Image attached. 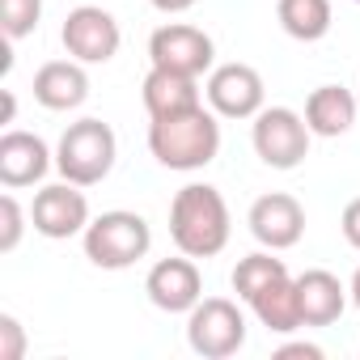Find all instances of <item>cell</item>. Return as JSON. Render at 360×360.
<instances>
[{
  "instance_id": "15",
  "label": "cell",
  "mask_w": 360,
  "mask_h": 360,
  "mask_svg": "<svg viewBox=\"0 0 360 360\" xmlns=\"http://www.w3.org/2000/svg\"><path fill=\"white\" fill-rule=\"evenodd\" d=\"M297 292H301V314H305V326H330L343 318L352 292L347 284L335 276V271H322V267H309L297 276Z\"/></svg>"
},
{
  "instance_id": "19",
  "label": "cell",
  "mask_w": 360,
  "mask_h": 360,
  "mask_svg": "<svg viewBox=\"0 0 360 360\" xmlns=\"http://www.w3.org/2000/svg\"><path fill=\"white\" fill-rule=\"evenodd\" d=\"M276 18H280V30L297 43H318L330 34V0H276Z\"/></svg>"
},
{
  "instance_id": "27",
  "label": "cell",
  "mask_w": 360,
  "mask_h": 360,
  "mask_svg": "<svg viewBox=\"0 0 360 360\" xmlns=\"http://www.w3.org/2000/svg\"><path fill=\"white\" fill-rule=\"evenodd\" d=\"M347 292H352V305H356V314H360V267H356V276H352Z\"/></svg>"
},
{
  "instance_id": "4",
  "label": "cell",
  "mask_w": 360,
  "mask_h": 360,
  "mask_svg": "<svg viewBox=\"0 0 360 360\" xmlns=\"http://www.w3.org/2000/svg\"><path fill=\"white\" fill-rule=\"evenodd\" d=\"M115 157H119V140H115L110 123H102V119L68 123L56 144V169H60V178H68L77 187H98L115 169Z\"/></svg>"
},
{
  "instance_id": "25",
  "label": "cell",
  "mask_w": 360,
  "mask_h": 360,
  "mask_svg": "<svg viewBox=\"0 0 360 360\" xmlns=\"http://www.w3.org/2000/svg\"><path fill=\"white\" fill-rule=\"evenodd\" d=\"M276 360H322V347L318 343H284V347H276Z\"/></svg>"
},
{
  "instance_id": "20",
  "label": "cell",
  "mask_w": 360,
  "mask_h": 360,
  "mask_svg": "<svg viewBox=\"0 0 360 360\" xmlns=\"http://www.w3.org/2000/svg\"><path fill=\"white\" fill-rule=\"evenodd\" d=\"M280 276H288V267H284V259H276V250H255V255H246V259H238V267H233V292L242 297V301H250L259 288H267L271 280H280Z\"/></svg>"
},
{
  "instance_id": "17",
  "label": "cell",
  "mask_w": 360,
  "mask_h": 360,
  "mask_svg": "<svg viewBox=\"0 0 360 360\" xmlns=\"http://www.w3.org/2000/svg\"><path fill=\"white\" fill-rule=\"evenodd\" d=\"M255 318L271 330V335H292L305 326V314H301V292H297V276H280L271 280L267 288H259L250 301Z\"/></svg>"
},
{
  "instance_id": "14",
  "label": "cell",
  "mask_w": 360,
  "mask_h": 360,
  "mask_svg": "<svg viewBox=\"0 0 360 360\" xmlns=\"http://www.w3.org/2000/svg\"><path fill=\"white\" fill-rule=\"evenodd\" d=\"M89 98V72L81 60H51L34 72V102L43 110H77Z\"/></svg>"
},
{
  "instance_id": "10",
  "label": "cell",
  "mask_w": 360,
  "mask_h": 360,
  "mask_svg": "<svg viewBox=\"0 0 360 360\" xmlns=\"http://www.w3.org/2000/svg\"><path fill=\"white\" fill-rule=\"evenodd\" d=\"M60 39H64V51H68L72 60H81V64H110V60L119 56L123 30H119V22H115L106 9L81 5V9H72V13L64 18Z\"/></svg>"
},
{
  "instance_id": "5",
  "label": "cell",
  "mask_w": 360,
  "mask_h": 360,
  "mask_svg": "<svg viewBox=\"0 0 360 360\" xmlns=\"http://www.w3.org/2000/svg\"><path fill=\"white\" fill-rule=\"evenodd\" d=\"M187 343L204 360H229L246 347V314L229 297H204L187 314Z\"/></svg>"
},
{
  "instance_id": "26",
  "label": "cell",
  "mask_w": 360,
  "mask_h": 360,
  "mask_svg": "<svg viewBox=\"0 0 360 360\" xmlns=\"http://www.w3.org/2000/svg\"><path fill=\"white\" fill-rule=\"evenodd\" d=\"M148 5H153L157 13H187V9L200 5V0H148Z\"/></svg>"
},
{
  "instance_id": "6",
  "label": "cell",
  "mask_w": 360,
  "mask_h": 360,
  "mask_svg": "<svg viewBox=\"0 0 360 360\" xmlns=\"http://www.w3.org/2000/svg\"><path fill=\"white\" fill-rule=\"evenodd\" d=\"M309 123L292 106H263L250 127V144L263 165L271 169H297L309 157Z\"/></svg>"
},
{
  "instance_id": "22",
  "label": "cell",
  "mask_w": 360,
  "mask_h": 360,
  "mask_svg": "<svg viewBox=\"0 0 360 360\" xmlns=\"http://www.w3.org/2000/svg\"><path fill=\"white\" fill-rule=\"evenodd\" d=\"M39 22H43V0H5V34L13 43L34 34Z\"/></svg>"
},
{
  "instance_id": "11",
  "label": "cell",
  "mask_w": 360,
  "mask_h": 360,
  "mask_svg": "<svg viewBox=\"0 0 360 360\" xmlns=\"http://www.w3.org/2000/svg\"><path fill=\"white\" fill-rule=\"evenodd\" d=\"M144 292L161 314H191L204 301V276L191 255L178 250V259H161L144 276Z\"/></svg>"
},
{
  "instance_id": "13",
  "label": "cell",
  "mask_w": 360,
  "mask_h": 360,
  "mask_svg": "<svg viewBox=\"0 0 360 360\" xmlns=\"http://www.w3.org/2000/svg\"><path fill=\"white\" fill-rule=\"evenodd\" d=\"M51 165H56V153L47 148L43 136L22 131V127H9L0 136V183H5V191H22V187L43 183Z\"/></svg>"
},
{
  "instance_id": "12",
  "label": "cell",
  "mask_w": 360,
  "mask_h": 360,
  "mask_svg": "<svg viewBox=\"0 0 360 360\" xmlns=\"http://www.w3.org/2000/svg\"><path fill=\"white\" fill-rule=\"evenodd\" d=\"M246 225H250V233H255L259 246H267V250L280 255V250H292L305 238V208H301L297 195L271 191V195H259L250 204Z\"/></svg>"
},
{
  "instance_id": "28",
  "label": "cell",
  "mask_w": 360,
  "mask_h": 360,
  "mask_svg": "<svg viewBox=\"0 0 360 360\" xmlns=\"http://www.w3.org/2000/svg\"><path fill=\"white\" fill-rule=\"evenodd\" d=\"M18 119V102H13V94L5 89V123H13Z\"/></svg>"
},
{
  "instance_id": "16",
  "label": "cell",
  "mask_w": 360,
  "mask_h": 360,
  "mask_svg": "<svg viewBox=\"0 0 360 360\" xmlns=\"http://www.w3.org/2000/svg\"><path fill=\"white\" fill-rule=\"evenodd\" d=\"M140 98H144L148 119H165V115H183L191 106H204V89H200L195 77H178V72H165V68H148V77L140 85Z\"/></svg>"
},
{
  "instance_id": "1",
  "label": "cell",
  "mask_w": 360,
  "mask_h": 360,
  "mask_svg": "<svg viewBox=\"0 0 360 360\" xmlns=\"http://www.w3.org/2000/svg\"><path fill=\"white\" fill-rule=\"evenodd\" d=\"M148 153L178 174H191L217 161L221 153V115L212 106H191L148 123Z\"/></svg>"
},
{
  "instance_id": "2",
  "label": "cell",
  "mask_w": 360,
  "mask_h": 360,
  "mask_svg": "<svg viewBox=\"0 0 360 360\" xmlns=\"http://www.w3.org/2000/svg\"><path fill=\"white\" fill-rule=\"evenodd\" d=\"M233 221H229V204L217 187L208 183H187L169 204V238L174 246L191 255V259H217L229 246Z\"/></svg>"
},
{
  "instance_id": "24",
  "label": "cell",
  "mask_w": 360,
  "mask_h": 360,
  "mask_svg": "<svg viewBox=\"0 0 360 360\" xmlns=\"http://www.w3.org/2000/svg\"><path fill=\"white\" fill-rule=\"evenodd\" d=\"M339 229H343V238H347V246L352 250H360V195L343 208V217H339Z\"/></svg>"
},
{
  "instance_id": "9",
  "label": "cell",
  "mask_w": 360,
  "mask_h": 360,
  "mask_svg": "<svg viewBox=\"0 0 360 360\" xmlns=\"http://www.w3.org/2000/svg\"><path fill=\"white\" fill-rule=\"evenodd\" d=\"M204 98L221 119H255L263 110V102H267V85H263L259 68L233 60V64H217L208 72Z\"/></svg>"
},
{
  "instance_id": "8",
  "label": "cell",
  "mask_w": 360,
  "mask_h": 360,
  "mask_svg": "<svg viewBox=\"0 0 360 360\" xmlns=\"http://www.w3.org/2000/svg\"><path fill=\"white\" fill-rule=\"evenodd\" d=\"M89 200H85V187L77 183H51V187H39L34 191V204H30V225L34 233L51 238V242H68V238H81L89 229Z\"/></svg>"
},
{
  "instance_id": "29",
  "label": "cell",
  "mask_w": 360,
  "mask_h": 360,
  "mask_svg": "<svg viewBox=\"0 0 360 360\" xmlns=\"http://www.w3.org/2000/svg\"><path fill=\"white\" fill-rule=\"evenodd\" d=\"M356 5H360V0H356Z\"/></svg>"
},
{
  "instance_id": "3",
  "label": "cell",
  "mask_w": 360,
  "mask_h": 360,
  "mask_svg": "<svg viewBox=\"0 0 360 360\" xmlns=\"http://www.w3.org/2000/svg\"><path fill=\"white\" fill-rule=\"evenodd\" d=\"M85 242V259L102 271H123V267H136L140 259H148L153 250V229L140 212H127V208H115V212H102L89 221V229L81 233Z\"/></svg>"
},
{
  "instance_id": "21",
  "label": "cell",
  "mask_w": 360,
  "mask_h": 360,
  "mask_svg": "<svg viewBox=\"0 0 360 360\" xmlns=\"http://www.w3.org/2000/svg\"><path fill=\"white\" fill-rule=\"evenodd\" d=\"M26 221H30V212L18 204L13 191L0 195V255H13V250H18V242H22V233H26Z\"/></svg>"
},
{
  "instance_id": "7",
  "label": "cell",
  "mask_w": 360,
  "mask_h": 360,
  "mask_svg": "<svg viewBox=\"0 0 360 360\" xmlns=\"http://www.w3.org/2000/svg\"><path fill=\"white\" fill-rule=\"evenodd\" d=\"M148 60L153 68H165V72H178V77H204L212 72L217 64V47L212 39L200 30V26H187V22H169V26H157L153 39H148Z\"/></svg>"
},
{
  "instance_id": "18",
  "label": "cell",
  "mask_w": 360,
  "mask_h": 360,
  "mask_svg": "<svg viewBox=\"0 0 360 360\" xmlns=\"http://www.w3.org/2000/svg\"><path fill=\"white\" fill-rule=\"evenodd\" d=\"M356 115H360V110H356V98H352V89H343V85H318V89L305 98V123H309L314 136L335 140V136L352 131Z\"/></svg>"
},
{
  "instance_id": "23",
  "label": "cell",
  "mask_w": 360,
  "mask_h": 360,
  "mask_svg": "<svg viewBox=\"0 0 360 360\" xmlns=\"http://www.w3.org/2000/svg\"><path fill=\"white\" fill-rule=\"evenodd\" d=\"M26 356V330L13 314H0V360H22Z\"/></svg>"
}]
</instances>
